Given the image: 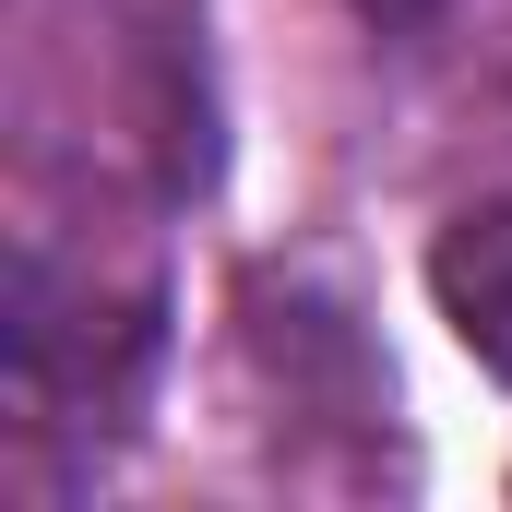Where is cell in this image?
<instances>
[{"label": "cell", "mask_w": 512, "mask_h": 512, "mask_svg": "<svg viewBox=\"0 0 512 512\" xmlns=\"http://www.w3.org/2000/svg\"><path fill=\"white\" fill-rule=\"evenodd\" d=\"M358 12H370L382 36H405V24H429V12H453V0H358Z\"/></svg>", "instance_id": "2"}, {"label": "cell", "mask_w": 512, "mask_h": 512, "mask_svg": "<svg viewBox=\"0 0 512 512\" xmlns=\"http://www.w3.org/2000/svg\"><path fill=\"white\" fill-rule=\"evenodd\" d=\"M429 298H441V322L512 382V203H477V215L441 227V251H429Z\"/></svg>", "instance_id": "1"}]
</instances>
